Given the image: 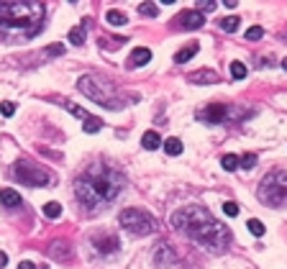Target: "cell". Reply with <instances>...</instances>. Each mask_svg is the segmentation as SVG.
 Returning a JSON list of instances; mask_svg holds the SVG:
<instances>
[{
	"label": "cell",
	"instance_id": "ac0fdd59",
	"mask_svg": "<svg viewBox=\"0 0 287 269\" xmlns=\"http://www.w3.org/2000/svg\"><path fill=\"white\" fill-rule=\"evenodd\" d=\"M105 21L111 23V26H126V21H128V18H126V13L118 11V8H111V11L105 13Z\"/></svg>",
	"mask_w": 287,
	"mask_h": 269
},
{
	"label": "cell",
	"instance_id": "4dcf8cb0",
	"mask_svg": "<svg viewBox=\"0 0 287 269\" xmlns=\"http://www.w3.org/2000/svg\"><path fill=\"white\" fill-rule=\"evenodd\" d=\"M223 210H226L228 218H236V215H239V205L236 203H223Z\"/></svg>",
	"mask_w": 287,
	"mask_h": 269
},
{
	"label": "cell",
	"instance_id": "f1b7e54d",
	"mask_svg": "<svg viewBox=\"0 0 287 269\" xmlns=\"http://www.w3.org/2000/svg\"><path fill=\"white\" fill-rule=\"evenodd\" d=\"M262 36H264V29H262V26H251V29L246 31V39H249V41H256V39H262Z\"/></svg>",
	"mask_w": 287,
	"mask_h": 269
},
{
	"label": "cell",
	"instance_id": "ffe728a7",
	"mask_svg": "<svg viewBox=\"0 0 287 269\" xmlns=\"http://www.w3.org/2000/svg\"><path fill=\"white\" fill-rule=\"evenodd\" d=\"M69 44H75V47H82L85 44V29L82 26H75V29L69 31Z\"/></svg>",
	"mask_w": 287,
	"mask_h": 269
},
{
	"label": "cell",
	"instance_id": "603a6c76",
	"mask_svg": "<svg viewBox=\"0 0 287 269\" xmlns=\"http://www.w3.org/2000/svg\"><path fill=\"white\" fill-rule=\"evenodd\" d=\"M239 16H228V18H223V21H221V29L223 31H226V33H233V31H236L239 29Z\"/></svg>",
	"mask_w": 287,
	"mask_h": 269
},
{
	"label": "cell",
	"instance_id": "9c48e42d",
	"mask_svg": "<svg viewBox=\"0 0 287 269\" xmlns=\"http://www.w3.org/2000/svg\"><path fill=\"white\" fill-rule=\"evenodd\" d=\"M93 246L97 254H115L121 249V241L115 233H97V236H93Z\"/></svg>",
	"mask_w": 287,
	"mask_h": 269
},
{
	"label": "cell",
	"instance_id": "cb8c5ba5",
	"mask_svg": "<svg viewBox=\"0 0 287 269\" xmlns=\"http://www.w3.org/2000/svg\"><path fill=\"white\" fill-rule=\"evenodd\" d=\"M82 128H85L87 133H97V131L103 128V121H100V118H95V115H90V118L85 121V126H82Z\"/></svg>",
	"mask_w": 287,
	"mask_h": 269
},
{
	"label": "cell",
	"instance_id": "83f0119b",
	"mask_svg": "<svg viewBox=\"0 0 287 269\" xmlns=\"http://www.w3.org/2000/svg\"><path fill=\"white\" fill-rule=\"evenodd\" d=\"M246 226H249V231L254 233L256 238H259V236H264V231H267V228H264V223H262V221H256V218H251V221L246 223Z\"/></svg>",
	"mask_w": 287,
	"mask_h": 269
},
{
	"label": "cell",
	"instance_id": "6da1fadb",
	"mask_svg": "<svg viewBox=\"0 0 287 269\" xmlns=\"http://www.w3.org/2000/svg\"><path fill=\"white\" fill-rule=\"evenodd\" d=\"M172 226L175 231H179L182 236L195 241L197 246L213 251V254H221L231 244V228H226L218 218H213L200 205H187V208L175 210Z\"/></svg>",
	"mask_w": 287,
	"mask_h": 269
},
{
	"label": "cell",
	"instance_id": "4fadbf2b",
	"mask_svg": "<svg viewBox=\"0 0 287 269\" xmlns=\"http://www.w3.org/2000/svg\"><path fill=\"white\" fill-rule=\"evenodd\" d=\"M0 203H3L8 210L21 208V195H18L16 190H11V187H3V190H0Z\"/></svg>",
	"mask_w": 287,
	"mask_h": 269
},
{
	"label": "cell",
	"instance_id": "8fae6325",
	"mask_svg": "<svg viewBox=\"0 0 287 269\" xmlns=\"http://www.w3.org/2000/svg\"><path fill=\"white\" fill-rule=\"evenodd\" d=\"M177 23H182L179 29H200V26H205V16L200 11H185L177 18Z\"/></svg>",
	"mask_w": 287,
	"mask_h": 269
},
{
	"label": "cell",
	"instance_id": "7402d4cb",
	"mask_svg": "<svg viewBox=\"0 0 287 269\" xmlns=\"http://www.w3.org/2000/svg\"><path fill=\"white\" fill-rule=\"evenodd\" d=\"M126 44V39H121V36H115V39H111V36H100V47H105V49H118V47H123Z\"/></svg>",
	"mask_w": 287,
	"mask_h": 269
},
{
	"label": "cell",
	"instance_id": "5bb4252c",
	"mask_svg": "<svg viewBox=\"0 0 287 269\" xmlns=\"http://www.w3.org/2000/svg\"><path fill=\"white\" fill-rule=\"evenodd\" d=\"M197 49H200V44H197V41L187 44L185 49H179V51L175 54V62H177V64H185V62H190V59L195 57V54H197Z\"/></svg>",
	"mask_w": 287,
	"mask_h": 269
},
{
	"label": "cell",
	"instance_id": "7c38bea8",
	"mask_svg": "<svg viewBox=\"0 0 287 269\" xmlns=\"http://www.w3.org/2000/svg\"><path fill=\"white\" fill-rule=\"evenodd\" d=\"M72 246L67 244V241H54V244L49 246V256L51 259H59V262H69L72 259Z\"/></svg>",
	"mask_w": 287,
	"mask_h": 269
},
{
	"label": "cell",
	"instance_id": "8992f818",
	"mask_svg": "<svg viewBox=\"0 0 287 269\" xmlns=\"http://www.w3.org/2000/svg\"><path fill=\"white\" fill-rule=\"evenodd\" d=\"M118 223H121L126 231L136 233V236H149V233L157 231V221L151 218L146 210H139V208H126V210H121Z\"/></svg>",
	"mask_w": 287,
	"mask_h": 269
},
{
	"label": "cell",
	"instance_id": "277c9868",
	"mask_svg": "<svg viewBox=\"0 0 287 269\" xmlns=\"http://www.w3.org/2000/svg\"><path fill=\"white\" fill-rule=\"evenodd\" d=\"M77 87L82 90V93L90 97V100H95L97 105H105L108 111H123L126 103L139 100L136 95L126 97V95H123L113 82H108V79H100V77H95V75H85V77H80Z\"/></svg>",
	"mask_w": 287,
	"mask_h": 269
},
{
	"label": "cell",
	"instance_id": "e0dca14e",
	"mask_svg": "<svg viewBox=\"0 0 287 269\" xmlns=\"http://www.w3.org/2000/svg\"><path fill=\"white\" fill-rule=\"evenodd\" d=\"M141 146H144V149H149V151L159 149V146H161V139H159V133H157V131H146V133L141 136Z\"/></svg>",
	"mask_w": 287,
	"mask_h": 269
},
{
	"label": "cell",
	"instance_id": "d6986e66",
	"mask_svg": "<svg viewBox=\"0 0 287 269\" xmlns=\"http://www.w3.org/2000/svg\"><path fill=\"white\" fill-rule=\"evenodd\" d=\"M164 151H167L169 157L182 154V141H179V139H167V141H164Z\"/></svg>",
	"mask_w": 287,
	"mask_h": 269
},
{
	"label": "cell",
	"instance_id": "2e32d148",
	"mask_svg": "<svg viewBox=\"0 0 287 269\" xmlns=\"http://www.w3.org/2000/svg\"><path fill=\"white\" fill-rule=\"evenodd\" d=\"M187 79H190V82H218V75H215L213 69H200V72H192Z\"/></svg>",
	"mask_w": 287,
	"mask_h": 269
},
{
	"label": "cell",
	"instance_id": "f546056e",
	"mask_svg": "<svg viewBox=\"0 0 287 269\" xmlns=\"http://www.w3.org/2000/svg\"><path fill=\"white\" fill-rule=\"evenodd\" d=\"M254 164H256V154H244L239 159V167H244V169H251Z\"/></svg>",
	"mask_w": 287,
	"mask_h": 269
},
{
	"label": "cell",
	"instance_id": "e575fe53",
	"mask_svg": "<svg viewBox=\"0 0 287 269\" xmlns=\"http://www.w3.org/2000/svg\"><path fill=\"white\" fill-rule=\"evenodd\" d=\"M18 269H36V264L33 262H21V264H18Z\"/></svg>",
	"mask_w": 287,
	"mask_h": 269
},
{
	"label": "cell",
	"instance_id": "8d00e7d4",
	"mask_svg": "<svg viewBox=\"0 0 287 269\" xmlns=\"http://www.w3.org/2000/svg\"><path fill=\"white\" fill-rule=\"evenodd\" d=\"M282 69L287 72V59H282Z\"/></svg>",
	"mask_w": 287,
	"mask_h": 269
},
{
	"label": "cell",
	"instance_id": "d4e9b609",
	"mask_svg": "<svg viewBox=\"0 0 287 269\" xmlns=\"http://www.w3.org/2000/svg\"><path fill=\"white\" fill-rule=\"evenodd\" d=\"M139 13L146 16V18H154V16H159V8H157V3H141L139 5Z\"/></svg>",
	"mask_w": 287,
	"mask_h": 269
},
{
	"label": "cell",
	"instance_id": "d590c367",
	"mask_svg": "<svg viewBox=\"0 0 287 269\" xmlns=\"http://www.w3.org/2000/svg\"><path fill=\"white\" fill-rule=\"evenodd\" d=\"M8 264V254H5V251H0V269H3Z\"/></svg>",
	"mask_w": 287,
	"mask_h": 269
},
{
	"label": "cell",
	"instance_id": "44dd1931",
	"mask_svg": "<svg viewBox=\"0 0 287 269\" xmlns=\"http://www.w3.org/2000/svg\"><path fill=\"white\" fill-rule=\"evenodd\" d=\"M221 167L226 169V172H236V169H239V157L236 154H226L221 159Z\"/></svg>",
	"mask_w": 287,
	"mask_h": 269
},
{
	"label": "cell",
	"instance_id": "3957f363",
	"mask_svg": "<svg viewBox=\"0 0 287 269\" xmlns=\"http://www.w3.org/2000/svg\"><path fill=\"white\" fill-rule=\"evenodd\" d=\"M44 18L41 3H0V29L33 36Z\"/></svg>",
	"mask_w": 287,
	"mask_h": 269
},
{
	"label": "cell",
	"instance_id": "d6a6232c",
	"mask_svg": "<svg viewBox=\"0 0 287 269\" xmlns=\"http://www.w3.org/2000/svg\"><path fill=\"white\" fill-rule=\"evenodd\" d=\"M197 5H200V8H197V11H200V13L205 16V13L215 11V5H218V3H213V0H208V3H197Z\"/></svg>",
	"mask_w": 287,
	"mask_h": 269
},
{
	"label": "cell",
	"instance_id": "30bf717a",
	"mask_svg": "<svg viewBox=\"0 0 287 269\" xmlns=\"http://www.w3.org/2000/svg\"><path fill=\"white\" fill-rule=\"evenodd\" d=\"M151 62V51L146 49V47H136L131 51V57H128V62H126V67L128 69H139V67H144V64H149Z\"/></svg>",
	"mask_w": 287,
	"mask_h": 269
},
{
	"label": "cell",
	"instance_id": "5b68a950",
	"mask_svg": "<svg viewBox=\"0 0 287 269\" xmlns=\"http://www.w3.org/2000/svg\"><path fill=\"white\" fill-rule=\"evenodd\" d=\"M259 200L272 208H282L287 203V169H277V172L267 174L259 185Z\"/></svg>",
	"mask_w": 287,
	"mask_h": 269
},
{
	"label": "cell",
	"instance_id": "836d02e7",
	"mask_svg": "<svg viewBox=\"0 0 287 269\" xmlns=\"http://www.w3.org/2000/svg\"><path fill=\"white\" fill-rule=\"evenodd\" d=\"M62 51H64V47H62V44H51V47L47 49L49 57H57V54H62Z\"/></svg>",
	"mask_w": 287,
	"mask_h": 269
},
{
	"label": "cell",
	"instance_id": "52a82bcc",
	"mask_svg": "<svg viewBox=\"0 0 287 269\" xmlns=\"http://www.w3.org/2000/svg\"><path fill=\"white\" fill-rule=\"evenodd\" d=\"M11 174H13L21 185H29V187H47V185L51 182V177H49L47 169L39 167V164H33V161H29V159L16 161Z\"/></svg>",
	"mask_w": 287,
	"mask_h": 269
},
{
	"label": "cell",
	"instance_id": "9a60e30c",
	"mask_svg": "<svg viewBox=\"0 0 287 269\" xmlns=\"http://www.w3.org/2000/svg\"><path fill=\"white\" fill-rule=\"evenodd\" d=\"M175 254H172V246H169V244H159L157 246V264L161 267V264H172L175 262Z\"/></svg>",
	"mask_w": 287,
	"mask_h": 269
},
{
	"label": "cell",
	"instance_id": "484cf974",
	"mask_svg": "<svg viewBox=\"0 0 287 269\" xmlns=\"http://www.w3.org/2000/svg\"><path fill=\"white\" fill-rule=\"evenodd\" d=\"M44 215H47V218H59V215H62V205L59 203H47V205H44Z\"/></svg>",
	"mask_w": 287,
	"mask_h": 269
},
{
	"label": "cell",
	"instance_id": "ba28073f",
	"mask_svg": "<svg viewBox=\"0 0 287 269\" xmlns=\"http://www.w3.org/2000/svg\"><path fill=\"white\" fill-rule=\"evenodd\" d=\"M231 113H233V108L231 105H221V103H213L208 105L205 111H197V121H205V123H223V121H228L231 118Z\"/></svg>",
	"mask_w": 287,
	"mask_h": 269
},
{
	"label": "cell",
	"instance_id": "7a4b0ae2",
	"mask_svg": "<svg viewBox=\"0 0 287 269\" xmlns=\"http://www.w3.org/2000/svg\"><path fill=\"white\" fill-rule=\"evenodd\" d=\"M126 177L113 167L93 164L75 177V197L87 213H95L100 205L111 203L123 190Z\"/></svg>",
	"mask_w": 287,
	"mask_h": 269
},
{
	"label": "cell",
	"instance_id": "4316f807",
	"mask_svg": "<svg viewBox=\"0 0 287 269\" xmlns=\"http://www.w3.org/2000/svg\"><path fill=\"white\" fill-rule=\"evenodd\" d=\"M231 75L236 79H244L246 77V64L244 62H231Z\"/></svg>",
	"mask_w": 287,
	"mask_h": 269
},
{
	"label": "cell",
	"instance_id": "1f68e13d",
	"mask_svg": "<svg viewBox=\"0 0 287 269\" xmlns=\"http://www.w3.org/2000/svg\"><path fill=\"white\" fill-rule=\"evenodd\" d=\"M0 113H3V115H13V113H16V105H13L11 100L0 103Z\"/></svg>",
	"mask_w": 287,
	"mask_h": 269
}]
</instances>
